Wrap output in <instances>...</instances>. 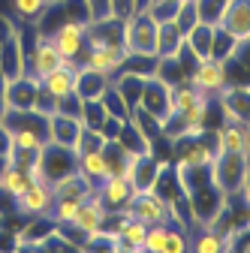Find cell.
Masks as SVG:
<instances>
[{"label":"cell","instance_id":"cell-13","mask_svg":"<svg viewBox=\"0 0 250 253\" xmlns=\"http://www.w3.org/2000/svg\"><path fill=\"white\" fill-rule=\"evenodd\" d=\"M54 208V193L45 181H34L24 193L15 199V211L24 217H45Z\"/></svg>","mask_w":250,"mask_h":253},{"label":"cell","instance_id":"cell-20","mask_svg":"<svg viewBox=\"0 0 250 253\" xmlns=\"http://www.w3.org/2000/svg\"><path fill=\"white\" fill-rule=\"evenodd\" d=\"M79 175L97 190L112 172H109V163H106V154L103 151H90V154H79Z\"/></svg>","mask_w":250,"mask_h":253},{"label":"cell","instance_id":"cell-39","mask_svg":"<svg viewBox=\"0 0 250 253\" xmlns=\"http://www.w3.org/2000/svg\"><path fill=\"white\" fill-rule=\"evenodd\" d=\"M193 3H196L199 21H205V24H220V15H223L226 0H193Z\"/></svg>","mask_w":250,"mask_h":253},{"label":"cell","instance_id":"cell-17","mask_svg":"<svg viewBox=\"0 0 250 253\" xmlns=\"http://www.w3.org/2000/svg\"><path fill=\"white\" fill-rule=\"evenodd\" d=\"M87 45H124V18L109 15L100 21H87Z\"/></svg>","mask_w":250,"mask_h":253},{"label":"cell","instance_id":"cell-42","mask_svg":"<svg viewBox=\"0 0 250 253\" xmlns=\"http://www.w3.org/2000/svg\"><path fill=\"white\" fill-rule=\"evenodd\" d=\"M84 6H87V21H100V18L115 15L112 12V0H84Z\"/></svg>","mask_w":250,"mask_h":253},{"label":"cell","instance_id":"cell-35","mask_svg":"<svg viewBox=\"0 0 250 253\" xmlns=\"http://www.w3.org/2000/svg\"><path fill=\"white\" fill-rule=\"evenodd\" d=\"M100 100H103V106H106V115H112V118H124V121L130 118V106L124 103V97L112 87V82H109V87L103 90V97H100Z\"/></svg>","mask_w":250,"mask_h":253},{"label":"cell","instance_id":"cell-7","mask_svg":"<svg viewBox=\"0 0 250 253\" xmlns=\"http://www.w3.org/2000/svg\"><path fill=\"white\" fill-rule=\"evenodd\" d=\"M97 202L106 208V214H124L130 208L133 196H136V187L127 175H109L97 190H93Z\"/></svg>","mask_w":250,"mask_h":253},{"label":"cell","instance_id":"cell-16","mask_svg":"<svg viewBox=\"0 0 250 253\" xmlns=\"http://www.w3.org/2000/svg\"><path fill=\"white\" fill-rule=\"evenodd\" d=\"M214 136V151L223 154V151H241L247 154V124H238V121H220L211 130Z\"/></svg>","mask_w":250,"mask_h":253},{"label":"cell","instance_id":"cell-34","mask_svg":"<svg viewBox=\"0 0 250 253\" xmlns=\"http://www.w3.org/2000/svg\"><path fill=\"white\" fill-rule=\"evenodd\" d=\"M235 51H238V40H232L226 30L217 24V30H214V48H211V57H217V60H229Z\"/></svg>","mask_w":250,"mask_h":253},{"label":"cell","instance_id":"cell-5","mask_svg":"<svg viewBox=\"0 0 250 253\" xmlns=\"http://www.w3.org/2000/svg\"><path fill=\"white\" fill-rule=\"evenodd\" d=\"M187 202H190L193 223H196V226H208V229H214V226H217V220L223 217V211H226V205H229V196L220 193V190H217L214 184H208V187H202V190H196V193L187 196Z\"/></svg>","mask_w":250,"mask_h":253},{"label":"cell","instance_id":"cell-26","mask_svg":"<svg viewBox=\"0 0 250 253\" xmlns=\"http://www.w3.org/2000/svg\"><path fill=\"white\" fill-rule=\"evenodd\" d=\"M214 30H217V24H205V21H199V24L190 30V34L184 37L187 48H190L199 60L211 57V48H214Z\"/></svg>","mask_w":250,"mask_h":253},{"label":"cell","instance_id":"cell-43","mask_svg":"<svg viewBox=\"0 0 250 253\" xmlns=\"http://www.w3.org/2000/svg\"><path fill=\"white\" fill-rule=\"evenodd\" d=\"M124 124H127L124 118H112V115H109V118L103 121V126H100V133H103L106 139H118V136H121V126H124Z\"/></svg>","mask_w":250,"mask_h":253},{"label":"cell","instance_id":"cell-29","mask_svg":"<svg viewBox=\"0 0 250 253\" xmlns=\"http://www.w3.org/2000/svg\"><path fill=\"white\" fill-rule=\"evenodd\" d=\"M103 154H106V163H109V172H112V175H127L133 154H130L127 148H124L118 139H106Z\"/></svg>","mask_w":250,"mask_h":253},{"label":"cell","instance_id":"cell-9","mask_svg":"<svg viewBox=\"0 0 250 253\" xmlns=\"http://www.w3.org/2000/svg\"><path fill=\"white\" fill-rule=\"evenodd\" d=\"M139 109H145L148 115H154L160 124L169 121L172 115V87L166 82H160L157 76H148L145 84H142V93H139Z\"/></svg>","mask_w":250,"mask_h":253},{"label":"cell","instance_id":"cell-49","mask_svg":"<svg viewBox=\"0 0 250 253\" xmlns=\"http://www.w3.org/2000/svg\"><path fill=\"white\" fill-rule=\"evenodd\" d=\"M247 157H250V124H247Z\"/></svg>","mask_w":250,"mask_h":253},{"label":"cell","instance_id":"cell-38","mask_svg":"<svg viewBox=\"0 0 250 253\" xmlns=\"http://www.w3.org/2000/svg\"><path fill=\"white\" fill-rule=\"evenodd\" d=\"M199 24V12H196V3L193 0H187V3H181L178 6V12H175V27L181 30V34L187 37L190 34V30Z\"/></svg>","mask_w":250,"mask_h":253},{"label":"cell","instance_id":"cell-48","mask_svg":"<svg viewBox=\"0 0 250 253\" xmlns=\"http://www.w3.org/2000/svg\"><path fill=\"white\" fill-rule=\"evenodd\" d=\"M6 166H9V160H6V154H0V172H3Z\"/></svg>","mask_w":250,"mask_h":253},{"label":"cell","instance_id":"cell-2","mask_svg":"<svg viewBox=\"0 0 250 253\" xmlns=\"http://www.w3.org/2000/svg\"><path fill=\"white\" fill-rule=\"evenodd\" d=\"M48 40L54 42V48L60 51L67 63L73 67H82L84 60V51H87V21H79V18H67L64 24H57Z\"/></svg>","mask_w":250,"mask_h":253},{"label":"cell","instance_id":"cell-12","mask_svg":"<svg viewBox=\"0 0 250 253\" xmlns=\"http://www.w3.org/2000/svg\"><path fill=\"white\" fill-rule=\"evenodd\" d=\"M166 160H160L154 151H142V154H133L130 160V169H127V178L133 181L136 193L139 190H154L157 187V178H160V169H163Z\"/></svg>","mask_w":250,"mask_h":253},{"label":"cell","instance_id":"cell-28","mask_svg":"<svg viewBox=\"0 0 250 253\" xmlns=\"http://www.w3.org/2000/svg\"><path fill=\"white\" fill-rule=\"evenodd\" d=\"M127 121H130V124L136 126V130H139V133H142V136H145L148 142H151V148H154V145H157V142L163 139V124H160L157 118H154V115H148L145 109L133 106V109H130V118H127Z\"/></svg>","mask_w":250,"mask_h":253},{"label":"cell","instance_id":"cell-23","mask_svg":"<svg viewBox=\"0 0 250 253\" xmlns=\"http://www.w3.org/2000/svg\"><path fill=\"white\" fill-rule=\"evenodd\" d=\"M51 193H54V199H79V202H84V199L93 196V187L79 172H73L67 178H60L57 184H51Z\"/></svg>","mask_w":250,"mask_h":253},{"label":"cell","instance_id":"cell-31","mask_svg":"<svg viewBox=\"0 0 250 253\" xmlns=\"http://www.w3.org/2000/svg\"><path fill=\"white\" fill-rule=\"evenodd\" d=\"M184 45V34L175 27V21H160L157 24V54H178Z\"/></svg>","mask_w":250,"mask_h":253},{"label":"cell","instance_id":"cell-15","mask_svg":"<svg viewBox=\"0 0 250 253\" xmlns=\"http://www.w3.org/2000/svg\"><path fill=\"white\" fill-rule=\"evenodd\" d=\"M220 27L238 42L250 40V0H226Z\"/></svg>","mask_w":250,"mask_h":253},{"label":"cell","instance_id":"cell-14","mask_svg":"<svg viewBox=\"0 0 250 253\" xmlns=\"http://www.w3.org/2000/svg\"><path fill=\"white\" fill-rule=\"evenodd\" d=\"M3 90H6V109H34L37 93H40V79L24 73L15 79H6Z\"/></svg>","mask_w":250,"mask_h":253},{"label":"cell","instance_id":"cell-11","mask_svg":"<svg viewBox=\"0 0 250 253\" xmlns=\"http://www.w3.org/2000/svg\"><path fill=\"white\" fill-rule=\"evenodd\" d=\"M214 100L226 121L250 124V84H226Z\"/></svg>","mask_w":250,"mask_h":253},{"label":"cell","instance_id":"cell-21","mask_svg":"<svg viewBox=\"0 0 250 253\" xmlns=\"http://www.w3.org/2000/svg\"><path fill=\"white\" fill-rule=\"evenodd\" d=\"M154 76H157L160 82H166L169 87H175V84H184L187 79H190V70L184 67V60H181L178 54H157Z\"/></svg>","mask_w":250,"mask_h":253},{"label":"cell","instance_id":"cell-40","mask_svg":"<svg viewBox=\"0 0 250 253\" xmlns=\"http://www.w3.org/2000/svg\"><path fill=\"white\" fill-rule=\"evenodd\" d=\"M166 229H169V223L148 226V232H145V244H142V253H163V244H166Z\"/></svg>","mask_w":250,"mask_h":253},{"label":"cell","instance_id":"cell-47","mask_svg":"<svg viewBox=\"0 0 250 253\" xmlns=\"http://www.w3.org/2000/svg\"><path fill=\"white\" fill-rule=\"evenodd\" d=\"M244 226H250V202H244Z\"/></svg>","mask_w":250,"mask_h":253},{"label":"cell","instance_id":"cell-4","mask_svg":"<svg viewBox=\"0 0 250 253\" xmlns=\"http://www.w3.org/2000/svg\"><path fill=\"white\" fill-rule=\"evenodd\" d=\"M79 172V154L67 145H57V142H48L42 151H40V181H45L48 187L57 184L60 178H67Z\"/></svg>","mask_w":250,"mask_h":253},{"label":"cell","instance_id":"cell-25","mask_svg":"<svg viewBox=\"0 0 250 253\" xmlns=\"http://www.w3.org/2000/svg\"><path fill=\"white\" fill-rule=\"evenodd\" d=\"M142 84H145V76L133 73V70H121L112 76V87L124 97V103H127L130 109L139 103V93H142Z\"/></svg>","mask_w":250,"mask_h":253},{"label":"cell","instance_id":"cell-27","mask_svg":"<svg viewBox=\"0 0 250 253\" xmlns=\"http://www.w3.org/2000/svg\"><path fill=\"white\" fill-rule=\"evenodd\" d=\"M51 0H9V18L15 24H37Z\"/></svg>","mask_w":250,"mask_h":253},{"label":"cell","instance_id":"cell-37","mask_svg":"<svg viewBox=\"0 0 250 253\" xmlns=\"http://www.w3.org/2000/svg\"><path fill=\"white\" fill-rule=\"evenodd\" d=\"M187 250H190V235H187L178 223H169L163 253H187Z\"/></svg>","mask_w":250,"mask_h":253},{"label":"cell","instance_id":"cell-24","mask_svg":"<svg viewBox=\"0 0 250 253\" xmlns=\"http://www.w3.org/2000/svg\"><path fill=\"white\" fill-rule=\"evenodd\" d=\"M109 82H112V79L93 73V70H87V67H79V73H76V93H79L82 100H100L103 90L109 87Z\"/></svg>","mask_w":250,"mask_h":253},{"label":"cell","instance_id":"cell-8","mask_svg":"<svg viewBox=\"0 0 250 253\" xmlns=\"http://www.w3.org/2000/svg\"><path fill=\"white\" fill-rule=\"evenodd\" d=\"M190 82L193 87H199L208 97H217L226 84H229V70H226V60H217V57H205L199 60L196 67L190 70Z\"/></svg>","mask_w":250,"mask_h":253},{"label":"cell","instance_id":"cell-50","mask_svg":"<svg viewBox=\"0 0 250 253\" xmlns=\"http://www.w3.org/2000/svg\"><path fill=\"white\" fill-rule=\"evenodd\" d=\"M178 3H187V0H178Z\"/></svg>","mask_w":250,"mask_h":253},{"label":"cell","instance_id":"cell-36","mask_svg":"<svg viewBox=\"0 0 250 253\" xmlns=\"http://www.w3.org/2000/svg\"><path fill=\"white\" fill-rule=\"evenodd\" d=\"M106 145V136L93 126H82V133L76 139V154H90V151H103Z\"/></svg>","mask_w":250,"mask_h":253},{"label":"cell","instance_id":"cell-19","mask_svg":"<svg viewBox=\"0 0 250 253\" xmlns=\"http://www.w3.org/2000/svg\"><path fill=\"white\" fill-rule=\"evenodd\" d=\"M76 73H79V67L64 63V67H57V70H51L48 76H42V79H40V87L48 90L54 100H60V97H67V93L76 90Z\"/></svg>","mask_w":250,"mask_h":253},{"label":"cell","instance_id":"cell-51","mask_svg":"<svg viewBox=\"0 0 250 253\" xmlns=\"http://www.w3.org/2000/svg\"><path fill=\"white\" fill-rule=\"evenodd\" d=\"M0 220H3V214H0Z\"/></svg>","mask_w":250,"mask_h":253},{"label":"cell","instance_id":"cell-10","mask_svg":"<svg viewBox=\"0 0 250 253\" xmlns=\"http://www.w3.org/2000/svg\"><path fill=\"white\" fill-rule=\"evenodd\" d=\"M124 60H127V51H124V45H87L82 67H87V70H93V73H100V76L112 79L115 73H121Z\"/></svg>","mask_w":250,"mask_h":253},{"label":"cell","instance_id":"cell-22","mask_svg":"<svg viewBox=\"0 0 250 253\" xmlns=\"http://www.w3.org/2000/svg\"><path fill=\"white\" fill-rule=\"evenodd\" d=\"M106 208L97 202V196H90L79 205V211L73 214V223H79L84 232H97V229H106Z\"/></svg>","mask_w":250,"mask_h":253},{"label":"cell","instance_id":"cell-30","mask_svg":"<svg viewBox=\"0 0 250 253\" xmlns=\"http://www.w3.org/2000/svg\"><path fill=\"white\" fill-rule=\"evenodd\" d=\"M30 184H34V178H30V172H24V169L6 166L3 172H0V190H3V193H9L12 199H18Z\"/></svg>","mask_w":250,"mask_h":253},{"label":"cell","instance_id":"cell-44","mask_svg":"<svg viewBox=\"0 0 250 253\" xmlns=\"http://www.w3.org/2000/svg\"><path fill=\"white\" fill-rule=\"evenodd\" d=\"M238 199L250 202V166H247V172H244V184H241V193H238Z\"/></svg>","mask_w":250,"mask_h":253},{"label":"cell","instance_id":"cell-45","mask_svg":"<svg viewBox=\"0 0 250 253\" xmlns=\"http://www.w3.org/2000/svg\"><path fill=\"white\" fill-rule=\"evenodd\" d=\"M6 151H9V130L0 124V154H6Z\"/></svg>","mask_w":250,"mask_h":253},{"label":"cell","instance_id":"cell-1","mask_svg":"<svg viewBox=\"0 0 250 253\" xmlns=\"http://www.w3.org/2000/svg\"><path fill=\"white\" fill-rule=\"evenodd\" d=\"M247 166H250V157L241 154V151H223V154H217L214 163H211V181H214V187L220 190V193H226L229 199H238Z\"/></svg>","mask_w":250,"mask_h":253},{"label":"cell","instance_id":"cell-3","mask_svg":"<svg viewBox=\"0 0 250 253\" xmlns=\"http://www.w3.org/2000/svg\"><path fill=\"white\" fill-rule=\"evenodd\" d=\"M124 51L127 54H157V21L148 12L124 18Z\"/></svg>","mask_w":250,"mask_h":253},{"label":"cell","instance_id":"cell-18","mask_svg":"<svg viewBox=\"0 0 250 253\" xmlns=\"http://www.w3.org/2000/svg\"><path fill=\"white\" fill-rule=\"evenodd\" d=\"M82 133V121L79 118H70V115H48V142H57V145H67L76 151V139Z\"/></svg>","mask_w":250,"mask_h":253},{"label":"cell","instance_id":"cell-32","mask_svg":"<svg viewBox=\"0 0 250 253\" xmlns=\"http://www.w3.org/2000/svg\"><path fill=\"white\" fill-rule=\"evenodd\" d=\"M118 142H121L124 148H127L130 154H142V151H154V148H151V142H148V139H145V136H142V133L136 130V126H133L130 121H127V124H124V126H121V136H118Z\"/></svg>","mask_w":250,"mask_h":253},{"label":"cell","instance_id":"cell-46","mask_svg":"<svg viewBox=\"0 0 250 253\" xmlns=\"http://www.w3.org/2000/svg\"><path fill=\"white\" fill-rule=\"evenodd\" d=\"M130 3H133V12H148V6L154 3V0H130ZM130 12V15H133Z\"/></svg>","mask_w":250,"mask_h":253},{"label":"cell","instance_id":"cell-6","mask_svg":"<svg viewBox=\"0 0 250 253\" xmlns=\"http://www.w3.org/2000/svg\"><path fill=\"white\" fill-rule=\"evenodd\" d=\"M127 214L136 217L145 226L172 223V202L163 193H157V190H139L130 202V208H127Z\"/></svg>","mask_w":250,"mask_h":253},{"label":"cell","instance_id":"cell-41","mask_svg":"<svg viewBox=\"0 0 250 253\" xmlns=\"http://www.w3.org/2000/svg\"><path fill=\"white\" fill-rule=\"evenodd\" d=\"M178 0H154V3L148 6V15L154 18V21H175V12H178Z\"/></svg>","mask_w":250,"mask_h":253},{"label":"cell","instance_id":"cell-33","mask_svg":"<svg viewBox=\"0 0 250 253\" xmlns=\"http://www.w3.org/2000/svg\"><path fill=\"white\" fill-rule=\"evenodd\" d=\"M106 118L109 115H106L103 100H82V126H93V130H100Z\"/></svg>","mask_w":250,"mask_h":253}]
</instances>
